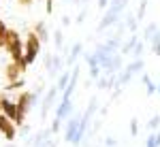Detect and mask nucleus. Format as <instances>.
Masks as SVG:
<instances>
[{
  "label": "nucleus",
  "mask_w": 160,
  "mask_h": 147,
  "mask_svg": "<svg viewBox=\"0 0 160 147\" xmlns=\"http://www.w3.org/2000/svg\"><path fill=\"white\" fill-rule=\"evenodd\" d=\"M4 147H15V145H13V143H9V145H4Z\"/></svg>",
  "instance_id": "37"
},
{
  "label": "nucleus",
  "mask_w": 160,
  "mask_h": 147,
  "mask_svg": "<svg viewBox=\"0 0 160 147\" xmlns=\"http://www.w3.org/2000/svg\"><path fill=\"white\" fill-rule=\"evenodd\" d=\"M143 49H145V43H143V41H139V43H137V47L132 49V58H135V60H139V58L143 56Z\"/></svg>",
  "instance_id": "23"
},
{
  "label": "nucleus",
  "mask_w": 160,
  "mask_h": 147,
  "mask_svg": "<svg viewBox=\"0 0 160 147\" xmlns=\"http://www.w3.org/2000/svg\"><path fill=\"white\" fill-rule=\"evenodd\" d=\"M24 86H26L24 79H17V81L9 83V86H7V90H9V92H11V90H24Z\"/></svg>",
  "instance_id": "24"
},
{
  "label": "nucleus",
  "mask_w": 160,
  "mask_h": 147,
  "mask_svg": "<svg viewBox=\"0 0 160 147\" xmlns=\"http://www.w3.org/2000/svg\"><path fill=\"white\" fill-rule=\"evenodd\" d=\"M34 32L38 34V38L45 43V41H49V30H47V24L45 22H38L37 26H34Z\"/></svg>",
  "instance_id": "14"
},
{
  "label": "nucleus",
  "mask_w": 160,
  "mask_h": 147,
  "mask_svg": "<svg viewBox=\"0 0 160 147\" xmlns=\"http://www.w3.org/2000/svg\"><path fill=\"white\" fill-rule=\"evenodd\" d=\"M124 22H126V26H128V32H132V34H135V32H137V24H139L137 15H132V13H126V15H124Z\"/></svg>",
  "instance_id": "16"
},
{
  "label": "nucleus",
  "mask_w": 160,
  "mask_h": 147,
  "mask_svg": "<svg viewBox=\"0 0 160 147\" xmlns=\"http://www.w3.org/2000/svg\"><path fill=\"white\" fill-rule=\"evenodd\" d=\"M143 66H145V62H143V58H139V60H132V62H130V64L126 66V71L135 77V75H139L141 71H143Z\"/></svg>",
  "instance_id": "13"
},
{
  "label": "nucleus",
  "mask_w": 160,
  "mask_h": 147,
  "mask_svg": "<svg viewBox=\"0 0 160 147\" xmlns=\"http://www.w3.org/2000/svg\"><path fill=\"white\" fill-rule=\"evenodd\" d=\"M26 68H28L26 60H22V62H15V60H11L9 64H7V68H4V77H7V81H9V83H13V81L22 79V75H24V71H26Z\"/></svg>",
  "instance_id": "4"
},
{
  "label": "nucleus",
  "mask_w": 160,
  "mask_h": 147,
  "mask_svg": "<svg viewBox=\"0 0 160 147\" xmlns=\"http://www.w3.org/2000/svg\"><path fill=\"white\" fill-rule=\"evenodd\" d=\"M2 100H4V94H0V113H2Z\"/></svg>",
  "instance_id": "36"
},
{
  "label": "nucleus",
  "mask_w": 160,
  "mask_h": 147,
  "mask_svg": "<svg viewBox=\"0 0 160 147\" xmlns=\"http://www.w3.org/2000/svg\"><path fill=\"white\" fill-rule=\"evenodd\" d=\"M158 94H160V81H158Z\"/></svg>",
  "instance_id": "38"
},
{
  "label": "nucleus",
  "mask_w": 160,
  "mask_h": 147,
  "mask_svg": "<svg viewBox=\"0 0 160 147\" xmlns=\"http://www.w3.org/2000/svg\"><path fill=\"white\" fill-rule=\"evenodd\" d=\"M0 132H2V136L9 143H13L17 139V124L13 122V120H9L4 113H0Z\"/></svg>",
  "instance_id": "5"
},
{
  "label": "nucleus",
  "mask_w": 160,
  "mask_h": 147,
  "mask_svg": "<svg viewBox=\"0 0 160 147\" xmlns=\"http://www.w3.org/2000/svg\"><path fill=\"white\" fill-rule=\"evenodd\" d=\"M71 77H73V68H66L64 73L58 77V81H56V87L60 90V94L66 90V86H68V81H71Z\"/></svg>",
  "instance_id": "12"
},
{
  "label": "nucleus",
  "mask_w": 160,
  "mask_h": 147,
  "mask_svg": "<svg viewBox=\"0 0 160 147\" xmlns=\"http://www.w3.org/2000/svg\"><path fill=\"white\" fill-rule=\"evenodd\" d=\"M148 128H149V130H158V128H160V115H154V117L149 120Z\"/></svg>",
  "instance_id": "25"
},
{
  "label": "nucleus",
  "mask_w": 160,
  "mask_h": 147,
  "mask_svg": "<svg viewBox=\"0 0 160 147\" xmlns=\"http://www.w3.org/2000/svg\"><path fill=\"white\" fill-rule=\"evenodd\" d=\"M47 147H58V143H56V141L51 139V141H49V145H47Z\"/></svg>",
  "instance_id": "35"
},
{
  "label": "nucleus",
  "mask_w": 160,
  "mask_h": 147,
  "mask_svg": "<svg viewBox=\"0 0 160 147\" xmlns=\"http://www.w3.org/2000/svg\"><path fill=\"white\" fill-rule=\"evenodd\" d=\"M96 111H98V98L92 96V98H90V102H88V107H86V113L81 115V124H79V135H77L75 147H79L81 143H83V139H86V132H88V128H90V122H92V117L96 115Z\"/></svg>",
  "instance_id": "1"
},
{
  "label": "nucleus",
  "mask_w": 160,
  "mask_h": 147,
  "mask_svg": "<svg viewBox=\"0 0 160 147\" xmlns=\"http://www.w3.org/2000/svg\"><path fill=\"white\" fill-rule=\"evenodd\" d=\"M139 41H141V38H137V34H132V37L122 45V53H132V49L137 47V43H139Z\"/></svg>",
  "instance_id": "17"
},
{
  "label": "nucleus",
  "mask_w": 160,
  "mask_h": 147,
  "mask_svg": "<svg viewBox=\"0 0 160 147\" xmlns=\"http://www.w3.org/2000/svg\"><path fill=\"white\" fill-rule=\"evenodd\" d=\"M152 53L160 56V28H158V32L154 34V38H152Z\"/></svg>",
  "instance_id": "21"
},
{
  "label": "nucleus",
  "mask_w": 160,
  "mask_h": 147,
  "mask_svg": "<svg viewBox=\"0 0 160 147\" xmlns=\"http://www.w3.org/2000/svg\"><path fill=\"white\" fill-rule=\"evenodd\" d=\"M75 2H77V4H81V0H75Z\"/></svg>",
  "instance_id": "39"
},
{
  "label": "nucleus",
  "mask_w": 160,
  "mask_h": 147,
  "mask_svg": "<svg viewBox=\"0 0 160 147\" xmlns=\"http://www.w3.org/2000/svg\"><path fill=\"white\" fill-rule=\"evenodd\" d=\"M137 132H139V122L135 120H130V136H137Z\"/></svg>",
  "instance_id": "27"
},
{
  "label": "nucleus",
  "mask_w": 160,
  "mask_h": 147,
  "mask_svg": "<svg viewBox=\"0 0 160 147\" xmlns=\"http://www.w3.org/2000/svg\"><path fill=\"white\" fill-rule=\"evenodd\" d=\"M28 132H30V126H28V124L19 126V136H28Z\"/></svg>",
  "instance_id": "29"
},
{
  "label": "nucleus",
  "mask_w": 160,
  "mask_h": 147,
  "mask_svg": "<svg viewBox=\"0 0 160 147\" xmlns=\"http://www.w3.org/2000/svg\"><path fill=\"white\" fill-rule=\"evenodd\" d=\"M7 51L11 56V60L15 62H22L24 60V51H26V45L22 43V38L17 34V30H9V37H7Z\"/></svg>",
  "instance_id": "2"
},
{
  "label": "nucleus",
  "mask_w": 160,
  "mask_h": 147,
  "mask_svg": "<svg viewBox=\"0 0 160 147\" xmlns=\"http://www.w3.org/2000/svg\"><path fill=\"white\" fill-rule=\"evenodd\" d=\"M7 37H9V28L0 19V47H7Z\"/></svg>",
  "instance_id": "20"
},
{
  "label": "nucleus",
  "mask_w": 160,
  "mask_h": 147,
  "mask_svg": "<svg viewBox=\"0 0 160 147\" xmlns=\"http://www.w3.org/2000/svg\"><path fill=\"white\" fill-rule=\"evenodd\" d=\"M145 147H160V130H154V132L148 136Z\"/></svg>",
  "instance_id": "18"
},
{
  "label": "nucleus",
  "mask_w": 160,
  "mask_h": 147,
  "mask_svg": "<svg viewBox=\"0 0 160 147\" xmlns=\"http://www.w3.org/2000/svg\"><path fill=\"white\" fill-rule=\"evenodd\" d=\"M81 49H83V45H81L79 41H77V43H75L73 47L68 49V58H66V66H71V68H73V66H75V62H77V58L81 56Z\"/></svg>",
  "instance_id": "11"
},
{
  "label": "nucleus",
  "mask_w": 160,
  "mask_h": 147,
  "mask_svg": "<svg viewBox=\"0 0 160 147\" xmlns=\"http://www.w3.org/2000/svg\"><path fill=\"white\" fill-rule=\"evenodd\" d=\"M81 2H86V4H88V0H81Z\"/></svg>",
  "instance_id": "40"
},
{
  "label": "nucleus",
  "mask_w": 160,
  "mask_h": 147,
  "mask_svg": "<svg viewBox=\"0 0 160 147\" xmlns=\"http://www.w3.org/2000/svg\"><path fill=\"white\" fill-rule=\"evenodd\" d=\"M45 11H47V13L53 11V2H51V0H47V4H45Z\"/></svg>",
  "instance_id": "32"
},
{
  "label": "nucleus",
  "mask_w": 160,
  "mask_h": 147,
  "mask_svg": "<svg viewBox=\"0 0 160 147\" xmlns=\"http://www.w3.org/2000/svg\"><path fill=\"white\" fill-rule=\"evenodd\" d=\"M79 124H81V117L79 115H71L68 117V122H66V128H64V139L75 145V141H77V135H79Z\"/></svg>",
  "instance_id": "6"
},
{
  "label": "nucleus",
  "mask_w": 160,
  "mask_h": 147,
  "mask_svg": "<svg viewBox=\"0 0 160 147\" xmlns=\"http://www.w3.org/2000/svg\"><path fill=\"white\" fill-rule=\"evenodd\" d=\"M45 68L51 77H60L62 75V58L58 53H45Z\"/></svg>",
  "instance_id": "8"
},
{
  "label": "nucleus",
  "mask_w": 160,
  "mask_h": 147,
  "mask_svg": "<svg viewBox=\"0 0 160 147\" xmlns=\"http://www.w3.org/2000/svg\"><path fill=\"white\" fill-rule=\"evenodd\" d=\"M141 81H143V86H145V92H148V96H152V94H158V86L149 79V75H143L141 77Z\"/></svg>",
  "instance_id": "15"
},
{
  "label": "nucleus",
  "mask_w": 160,
  "mask_h": 147,
  "mask_svg": "<svg viewBox=\"0 0 160 147\" xmlns=\"http://www.w3.org/2000/svg\"><path fill=\"white\" fill-rule=\"evenodd\" d=\"M145 9H148V0H141V4H139V11H137V19H139V22L143 19V15H145Z\"/></svg>",
  "instance_id": "26"
},
{
  "label": "nucleus",
  "mask_w": 160,
  "mask_h": 147,
  "mask_svg": "<svg viewBox=\"0 0 160 147\" xmlns=\"http://www.w3.org/2000/svg\"><path fill=\"white\" fill-rule=\"evenodd\" d=\"M156 32H158V26H156V24H148V26H145V30H143V38H145V41H152Z\"/></svg>",
  "instance_id": "19"
},
{
  "label": "nucleus",
  "mask_w": 160,
  "mask_h": 147,
  "mask_svg": "<svg viewBox=\"0 0 160 147\" xmlns=\"http://www.w3.org/2000/svg\"><path fill=\"white\" fill-rule=\"evenodd\" d=\"M83 19H86V11L79 13V17H77V24H83Z\"/></svg>",
  "instance_id": "33"
},
{
  "label": "nucleus",
  "mask_w": 160,
  "mask_h": 147,
  "mask_svg": "<svg viewBox=\"0 0 160 147\" xmlns=\"http://www.w3.org/2000/svg\"><path fill=\"white\" fill-rule=\"evenodd\" d=\"M53 45H56L58 51L64 47V34H62V30H56V32H53Z\"/></svg>",
  "instance_id": "22"
},
{
  "label": "nucleus",
  "mask_w": 160,
  "mask_h": 147,
  "mask_svg": "<svg viewBox=\"0 0 160 147\" xmlns=\"http://www.w3.org/2000/svg\"><path fill=\"white\" fill-rule=\"evenodd\" d=\"M109 0H98V9H109Z\"/></svg>",
  "instance_id": "30"
},
{
  "label": "nucleus",
  "mask_w": 160,
  "mask_h": 147,
  "mask_svg": "<svg viewBox=\"0 0 160 147\" xmlns=\"http://www.w3.org/2000/svg\"><path fill=\"white\" fill-rule=\"evenodd\" d=\"M17 2H19L22 7H30V4H32V2H37V0H17Z\"/></svg>",
  "instance_id": "31"
},
{
  "label": "nucleus",
  "mask_w": 160,
  "mask_h": 147,
  "mask_svg": "<svg viewBox=\"0 0 160 147\" xmlns=\"http://www.w3.org/2000/svg\"><path fill=\"white\" fill-rule=\"evenodd\" d=\"M41 38H38V34L32 30L30 34H28V38H26V51H24V60H26V64L30 66L32 62L37 60V56H38V51H41Z\"/></svg>",
  "instance_id": "3"
},
{
  "label": "nucleus",
  "mask_w": 160,
  "mask_h": 147,
  "mask_svg": "<svg viewBox=\"0 0 160 147\" xmlns=\"http://www.w3.org/2000/svg\"><path fill=\"white\" fill-rule=\"evenodd\" d=\"M58 94H60V90L53 86L51 90H47L45 92V96H43V102H41V117L45 120L47 115H49V109L56 105V98H58Z\"/></svg>",
  "instance_id": "7"
},
{
  "label": "nucleus",
  "mask_w": 160,
  "mask_h": 147,
  "mask_svg": "<svg viewBox=\"0 0 160 147\" xmlns=\"http://www.w3.org/2000/svg\"><path fill=\"white\" fill-rule=\"evenodd\" d=\"M71 24V17H68V15H66V17H64V19H62V26H68Z\"/></svg>",
  "instance_id": "34"
},
{
  "label": "nucleus",
  "mask_w": 160,
  "mask_h": 147,
  "mask_svg": "<svg viewBox=\"0 0 160 147\" xmlns=\"http://www.w3.org/2000/svg\"><path fill=\"white\" fill-rule=\"evenodd\" d=\"M118 19H122L118 13H113V11H109L107 9V13H105V17L100 19V24H98V30L102 32L105 28H109V26H113V24H118Z\"/></svg>",
  "instance_id": "10"
},
{
  "label": "nucleus",
  "mask_w": 160,
  "mask_h": 147,
  "mask_svg": "<svg viewBox=\"0 0 160 147\" xmlns=\"http://www.w3.org/2000/svg\"><path fill=\"white\" fill-rule=\"evenodd\" d=\"M115 145H118V139H113V136L105 139V147H115Z\"/></svg>",
  "instance_id": "28"
},
{
  "label": "nucleus",
  "mask_w": 160,
  "mask_h": 147,
  "mask_svg": "<svg viewBox=\"0 0 160 147\" xmlns=\"http://www.w3.org/2000/svg\"><path fill=\"white\" fill-rule=\"evenodd\" d=\"M15 102H17V107H19V111H22V113H28V111L30 109H34V100H32V92H22V94H19V96H17V100H15Z\"/></svg>",
  "instance_id": "9"
}]
</instances>
